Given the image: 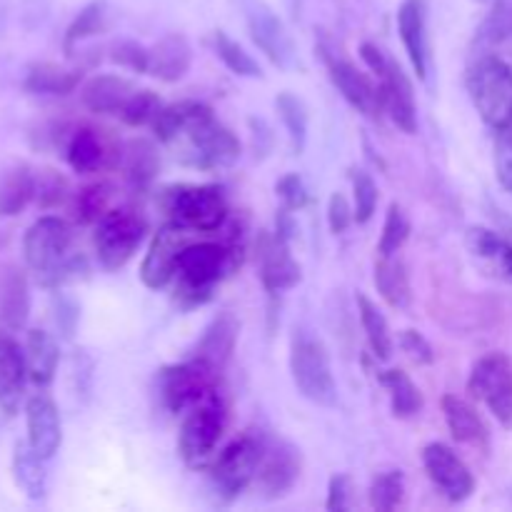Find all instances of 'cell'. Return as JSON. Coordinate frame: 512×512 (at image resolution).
Instances as JSON below:
<instances>
[{"label": "cell", "mask_w": 512, "mask_h": 512, "mask_svg": "<svg viewBox=\"0 0 512 512\" xmlns=\"http://www.w3.org/2000/svg\"><path fill=\"white\" fill-rule=\"evenodd\" d=\"M243 230H230L223 243L193 240L180 253L175 270V303L180 308H200L213 298L215 288L243 263Z\"/></svg>", "instance_id": "6da1fadb"}, {"label": "cell", "mask_w": 512, "mask_h": 512, "mask_svg": "<svg viewBox=\"0 0 512 512\" xmlns=\"http://www.w3.org/2000/svg\"><path fill=\"white\" fill-rule=\"evenodd\" d=\"M23 255L45 288H60L88 275V260L73 253V230L55 215H43L30 225L23 238Z\"/></svg>", "instance_id": "7a4b0ae2"}, {"label": "cell", "mask_w": 512, "mask_h": 512, "mask_svg": "<svg viewBox=\"0 0 512 512\" xmlns=\"http://www.w3.org/2000/svg\"><path fill=\"white\" fill-rule=\"evenodd\" d=\"M168 148L175 150L180 163L198 170L228 168L238 163L240 140L230 128H225L213 110L203 103V108L178 130Z\"/></svg>", "instance_id": "3957f363"}, {"label": "cell", "mask_w": 512, "mask_h": 512, "mask_svg": "<svg viewBox=\"0 0 512 512\" xmlns=\"http://www.w3.org/2000/svg\"><path fill=\"white\" fill-rule=\"evenodd\" d=\"M168 223L190 233H218L228 220V200L220 185H170L160 195Z\"/></svg>", "instance_id": "277c9868"}, {"label": "cell", "mask_w": 512, "mask_h": 512, "mask_svg": "<svg viewBox=\"0 0 512 512\" xmlns=\"http://www.w3.org/2000/svg\"><path fill=\"white\" fill-rule=\"evenodd\" d=\"M225 425H228V400H225L223 388L185 413L178 435V453L188 468L203 470L213 463Z\"/></svg>", "instance_id": "5b68a950"}, {"label": "cell", "mask_w": 512, "mask_h": 512, "mask_svg": "<svg viewBox=\"0 0 512 512\" xmlns=\"http://www.w3.org/2000/svg\"><path fill=\"white\" fill-rule=\"evenodd\" d=\"M470 100L490 128H503L512 118V68L495 53H480L465 75Z\"/></svg>", "instance_id": "8992f818"}, {"label": "cell", "mask_w": 512, "mask_h": 512, "mask_svg": "<svg viewBox=\"0 0 512 512\" xmlns=\"http://www.w3.org/2000/svg\"><path fill=\"white\" fill-rule=\"evenodd\" d=\"M290 375L298 393L310 403L320 408H333L338 403V385H335L328 348L308 330H295L290 343Z\"/></svg>", "instance_id": "52a82bcc"}, {"label": "cell", "mask_w": 512, "mask_h": 512, "mask_svg": "<svg viewBox=\"0 0 512 512\" xmlns=\"http://www.w3.org/2000/svg\"><path fill=\"white\" fill-rule=\"evenodd\" d=\"M265 435L248 430L240 438H235L223 453L213 458L208 465L210 488L220 503H233L255 483L260 460H263Z\"/></svg>", "instance_id": "ba28073f"}, {"label": "cell", "mask_w": 512, "mask_h": 512, "mask_svg": "<svg viewBox=\"0 0 512 512\" xmlns=\"http://www.w3.org/2000/svg\"><path fill=\"white\" fill-rule=\"evenodd\" d=\"M360 58L365 60V65L373 70L375 80L380 83L383 108L385 113L390 115V120H393L403 133H418V105H415L413 80L403 73L400 63H395V60L375 43L360 45Z\"/></svg>", "instance_id": "9c48e42d"}, {"label": "cell", "mask_w": 512, "mask_h": 512, "mask_svg": "<svg viewBox=\"0 0 512 512\" xmlns=\"http://www.w3.org/2000/svg\"><path fill=\"white\" fill-rule=\"evenodd\" d=\"M215 390H220V370L193 355L185 363L165 365L158 373V398L173 415L188 413Z\"/></svg>", "instance_id": "30bf717a"}, {"label": "cell", "mask_w": 512, "mask_h": 512, "mask_svg": "<svg viewBox=\"0 0 512 512\" xmlns=\"http://www.w3.org/2000/svg\"><path fill=\"white\" fill-rule=\"evenodd\" d=\"M145 230H148V223L140 213L130 208H110L95 223L93 245L100 268L115 273L123 265H128V260L133 258L135 250L143 243Z\"/></svg>", "instance_id": "8fae6325"}, {"label": "cell", "mask_w": 512, "mask_h": 512, "mask_svg": "<svg viewBox=\"0 0 512 512\" xmlns=\"http://www.w3.org/2000/svg\"><path fill=\"white\" fill-rule=\"evenodd\" d=\"M468 393L480 400L503 428H512V363L508 355H483L473 365Z\"/></svg>", "instance_id": "7c38bea8"}, {"label": "cell", "mask_w": 512, "mask_h": 512, "mask_svg": "<svg viewBox=\"0 0 512 512\" xmlns=\"http://www.w3.org/2000/svg\"><path fill=\"white\" fill-rule=\"evenodd\" d=\"M303 473V458L293 443L283 438H265L263 460H260L255 485L260 495L268 500H278L295 488Z\"/></svg>", "instance_id": "4fadbf2b"}, {"label": "cell", "mask_w": 512, "mask_h": 512, "mask_svg": "<svg viewBox=\"0 0 512 512\" xmlns=\"http://www.w3.org/2000/svg\"><path fill=\"white\" fill-rule=\"evenodd\" d=\"M188 243H193V233L175 223L163 225L155 233V238L150 240L148 253L143 258V265H140V280H143L145 288L160 290L173 283L180 253H183Z\"/></svg>", "instance_id": "5bb4252c"}, {"label": "cell", "mask_w": 512, "mask_h": 512, "mask_svg": "<svg viewBox=\"0 0 512 512\" xmlns=\"http://www.w3.org/2000/svg\"><path fill=\"white\" fill-rule=\"evenodd\" d=\"M423 465L435 488H438L450 503H463V500H468L470 495H473V473H470V468L465 465V460L445 443L425 445Z\"/></svg>", "instance_id": "9a60e30c"}, {"label": "cell", "mask_w": 512, "mask_h": 512, "mask_svg": "<svg viewBox=\"0 0 512 512\" xmlns=\"http://www.w3.org/2000/svg\"><path fill=\"white\" fill-rule=\"evenodd\" d=\"M65 160L75 173H98V170L113 168L120 160V148L105 130L93 125H80L70 133L65 143Z\"/></svg>", "instance_id": "2e32d148"}, {"label": "cell", "mask_w": 512, "mask_h": 512, "mask_svg": "<svg viewBox=\"0 0 512 512\" xmlns=\"http://www.w3.org/2000/svg\"><path fill=\"white\" fill-rule=\"evenodd\" d=\"M325 65H328V75L333 80L335 88L340 90L345 100L353 105L358 113L368 115V118H378L383 113V93H380V83L363 73L358 65L350 60L338 58V55H325Z\"/></svg>", "instance_id": "e0dca14e"}, {"label": "cell", "mask_w": 512, "mask_h": 512, "mask_svg": "<svg viewBox=\"0 0 512 512\" xmlns=\"http://www.w3.org/2000/svg\"><path fill=\"white\" fill-rule=\"evenodd\" d=\"M25 423H28V443L40 458L53 460L63 445V423L60 410L50 395L38 393L25 405Z\"/></svg>", "instance_id": "ac0fdd59"}, {"label": "cell", "mask_w": 512, "mask_h": 512, "mask_svg": "<svg viewBox=\"0 0 512 512\" xmlns=\"http://www.w3.org/2000/svg\"><path fill=\"white\" fill-rule=\"evenodd\" d=\"M258 263L263 288L270 295L285 293L300 283V265L290 253V243L280 240L278 235H263L258 245Z\"/></svg>", "instance_id": "d6986e66"}, {"label": "cell", "mask_w": 512, "mask_h": 512, "mask_svg": "<svg viewBox=\"0 0 512 512\" xmlns=\"http://www.w3.org/2000/svg\"><path fill=\"white\" fill-rule=\"evenodd\" d=\"M25 383H28L25 350L10 335V330H0V410L5 415H15L23 400Z\"/></svg>", "instance_id": "ffe728a7"}, {"label": "cell", "mask_w": 512, "mask_h": 512, "mask_svg": "<svg viewBox=\"0 0 512 512\" xmlns=\"http://www.w3.org/2000/svg\"><path fill=\"white\" fill-rule=\"evenodd\" d=\"M398 33L413 70L420 80L428 78V8L425 0H403L398 8Z\"/></svg>", "instance_id": "44dd1931"}, {"label": "cell", "mask_w": 512, "mask_h": 512, "mask_svg": "<svg viewBox=\"0 0 512 512\" xmlns=\"http://www.w3.org/2000/svg\"><path fill=\"white\" fill-rule=\"evenodd\" d=\"M248 28L253 43L268 55V60L278 68H290L295 60V45L290 40L285 25L270 13L268 8H255L253 13L248 15Z\"/></svg>", "instance_id": "7402d4cb"}, {"label": "cell", "mask_w": 512, "mask_h": 512, "mask_svg": "<svg viewBox=\"0 0 512 512\" xmlns=\"http://www.w3.org/2000/svg\"><path fill=\"white\" fill-rule=\"evenodd\" d=\"M238 333L240 323L235 320L233 313L223 310V313L215 315L208 323V328L200 335L198 345L193 350V358L205 360L208 365L218 368L220 373L225 370V365L230 363L235 353V345H238Z\"/></svg>", "instance_id": "603a6c76"}, {"label": "cell", "mask_w": 512, "mask_h": 512, "mask_svg": "<svg viewBox=\"0 0 512 512\" xmlns=\"http://www.w3.org/2000/svg\"><path fill=\"white\" fill-rule=\"evenodd\" d=\"M193 65V45L183 33H170L150 48L148 75L163 83H178Z\"/></svg>", "instance_id": "cb8c5ba5"}, {"label": "cell", "mask_w": 512, "mask_h": 512, "mask_svg": "<svg viewBox=\"0 0 512 512\" xmlns=\"http://www.w3.org/2000/svg\"><path fill=\"white\" fill-rule=\"evenodd\" d=\"M468 250L485 273L512 285V243L488 228H470Z\"/></svg>", "instance_id": "d4e9b609"}, {"label": "cell", "mask_w": 512, "mask_h": 512, "mask_svg": "<svg viewBox=\"0 0 512 512\" xmlns=\"http://www.w3.org/2000/svg\"><path fill=\"white\" fill-rule=\"evenodd\" d=\"M30 315L28 280L15 265H0V323L5 330H23Z\"/></svg>", "instance_id": "484cf974"}, {"label": "cell", "mask_w": 512, "mask_h": 512, "mask_svg": "<svg viewBox=\"0 0 512 512\" xmlns=\"http://www.w3.org/2000/svg\"><path fill=\"white\" fill-rule=\"evenodd\" d=\"M135 90L138 88L123 75H95L80 90V100L90 113L120 115Z\"/></svg>", "instance_id": "4316f807"}, {"label": "cell", "mask_w": 512, "mask_h": 512, "mask_svg": "<svg viewBox=\"0 0 512 512\" xmlns=\"http://www.w3.org/2000/svg\"><path fill=\"white\" fill-rule=\"evenodd\" d=\"M443 415H445V423H448L450 435H453L458 443L470 445V448H478V450H488L490 445L488 425L483 423L478 410H475L468 400L458 398V395H445Z\"/></svg>", "instance_id": "83f0119b"}, {"label": "cell", "mask_w": 512, "mask_h": 512, "mask_svg": "<svg viewBox=\"0 0 512 512\" xmlns=\"http://www.w3.org/2000/svg\"><path fill=\"white\" fill-rule=\"evenodd\" d=\"M25 365H28V380L35 388H48L55 380L60 363L58 340L45 330H30L25 338Z\"/></svg>", "instance_id": "f1b7e54d"}, {"label": "cell", "mask_w": 512, "mask_h": 512, "mask_svg": "<svg viewBox=\"0 0 512 512\" xmlns=\"http://www.w3.org/2000/svg\"><path fill=\"white\" fill-rule=\"evenodd\" d=\"M375 285L390 308L408 310L413 303L408 265L400 260V255H380L375 263Z\"/></svg>", "instance_id": "f546056e"}, {"label": "cell", "mask_w": 512, "mask_h": 512, "mask_svg": "<svg viewBox=\"0 0 512 512\" xmlns=\"http://www.w3.org/2000/svg\"><path fill=\"white\" fill-rule=\"evenodd\" d=\"M118 165L123 168L125 180L133 185L135 190H145L150 183L155 180L160 168V160H158V150L150 140H130L120 148V160Z\"/></svg>", "instance_id": "4dcf8cb0"}, {"label": "cell", "mask_w": 512, "mask_h": 512, "mask_svg": "<svg viewBox=\"0 0 512 512\" xmlns=\"http://www.w3.org/2000/svg\"><path fill=\"white\" fill-rule=\"evenodd\" d=\"M35 198V173L28 165H10L0 173V218L23 213Z\"/></svg>", "instance_id": "1f68e13d"}, {"label": "cell", "mask_w": 512, "mask_h": 512, "mask_svg": "<svg viewBox=\"0 0 512 512\" xmlns=\"http://www.w3.org/2000/svg\"><path fill=\"white\" fill-rule=\"evenodd\" d=\"M83 80L80 68H63L58 63H35L25 73V90L35 95H68Z\"/></svg>", "instance_id": "d6a6232c"}, {"label": "cell", "mask_w": 512, "mask_h": 512, "mask_svg": "<svg viewBox=\"0 0 512 512\" xmlns=\"http://www.w3.org/2000/svg\"><path fill=\"white\" fill-rule=\"evenodd\" d=\"M45 463L48 460L40 458L30 443H18L13 453V478L15 485L23 490L25 498L43 500L48 493V473H45Z\"/></svg>", "instance_id": "836d02e7"}, {"label": "cell", "mask_w": 512, "mask_h": 512, "mask_svg": "<svg viewBox=\"0 0 512 512\" xmlns=\"http://www.w3.org/2000/svg\"><path fill=\"white\" fill-rule=\"evenodd\" d=\"M380 383L388 390L390 408H393L395 418L408 420L423 410V393L405 370H385V373H380Z\"/></svg>", "instance_id": "e575fe53"}, {"label": "cell", "mask_w": 512, "mask_h": 512, "mask_svg": "<svg viewBox=\"0 0 512 512\" xmlns=\"http://www.w3.org/2000/svg\"><path fill=\"white\" fill-rule=\"evenodd\" d=\"M358 315L360 323H363L365 338H368L370 350L378 360H388L393 355V335H390V325L385 320L383 310L368 298V295H358Z\"/></svg>", "instance_id": "d590c367"}, {"label": "cell", "mask_w": 512, "mask_h": 512, "mask_svg": "<svg viewBox=\"0 0 512 512\" xmlns=\"http://www.w3.org/2000/svg\"><path fill=\"white\" fill-rule=\"evenodd\" d=\"M275 110H278L280 120H283V128L288 133L290 148H293L295 155H300L308 145V110H305V103L293 93H280L275 98Z\"/></svg>", "instance_id": "8d00e7d4"}, {"label": "cell", "mask_w": 512, "mask_h": 512, "mask_svg": "<svg viewBox=\"0 0 512 512\" xmlns=\"http://www.w3.org/2000/svg\"><path fill=\"white\" fill-rule=\"evenodd\" d=\"M110 203H113V185L105 183V180L85 185V188H80L73 198L75 220L83 225H95L105 213H108Z\"/></svg>", "instance_id": "74e56055"}, {"label": "cell", "mask_w": 512, "mask_h": 512, "mask_svg": "<svg viewBox=\"0 0 512 512\" xmlns=\"http://www.w3.org/2000/svg\"><path fill=\"white\" fill-rule=\"evenodd\" d=\"M213 50L220 60L225 63V68L230 73L240 75V78H260L263 70H260L258 60L248 53L240 43H235L225 30H215L213 33Z\"/></svg>", "instance_id": "f35d334b"}, {"label": "cell", "mask_w": 512, "mask_h": 512, "mask_svg": "<svg viewBox=\"0 0 512 512\" xmlns=\"http://www.w3.org/2000/svg\"><path fill=\"white\" fill-rule=\"evenodd\" d=\"M475 43L485 48L483 53H490V48L498 45H512V0H498L493 13L483 20Z\"/></svg>", "instance_id": "ab89813d"}, {"label": "cell", "mask_w": 512, "mask_h": 512, "mask_svg": "<svg viewBox=\"0 0 512 512\" xmlns=\"http://www.w3.org/2000/svg\"><path fill=\"white\" fill-rule=\"evenodd\" d=\"M103 25H105V5L103 3L85 5V8L75 15L73 23L68 25V30H65V38H63L65 55H75L78 45L83 43V40L98 35L100 30H103Z\"/></svg>", "instance_id": "60d3db41"}, {"label": "cell", "mask_w": 512, "mask_h": 512, "mask_svg": "<svg viewBox=\"0 0 512 512\" xmlns=\"http://www.w3.org/2000/svg\"><path fill=\"white\" fill-rule=\"evenodd\" d=\"M410 238V218L403 205L390 203L388 215H385L383 233H380L378 255H398Z\"/></svg>", "instance_id": "b9f144b4"}, {"label": "cell", "mask_w": 512, "mask_h": 512, "mask_svg": "<svg viewBox=\"0 0 512 512\" xmlns=\"http://www.w3.org/2000/svg\"><path fill=\"white\" fill-rule=\"evenodd\" d=\"M405 498V478L400 470L375 475L370 483V505L380 512H390L398 508Z\"/></svg>", "instance_id": "7bdbcfd3"}, {"label": "cell", "mask_w": 512, "mask_h": 512, "mask_svg": "<svg viewBox=\"0 0 512 512\" xmlns=\"http://www.w3.org/2000/svg\"><path fill=\"white\" fill-rule=\"evenodd\" d=\"M163 108V100L158 98V93L153 90H135L130 95V100L125 103V108L120 110L118 118L123 120L130 128H140V125H153L155 115Z\"/></svg>", "instance_id": "ee69618b"}, {"label": "cell", "mask_w": 512, "mask_h": 512, "mask_svg": "<svg viewBox=\"0 0 512 512\" xmlns=\"http://www.w3.org/2000/svg\"><path fill=\"white\" fill-rule=\"evenodd\" d=\"M353 208L358 225L370 223L378 208V185L365 170H353Z\"/></svg>", "instance_id": "f6af8a7d"}, {"label": "cell", "mask_w": 512, "mask_h": 512, "mask_svg": "<svg viewBox=\"0 0 512 512\" xmlns=\"http://www.w3.org/2000/svg\"><path fill=\"white\" fill-rule=\"evenodd\" d=\"M108 50V58L113 60L115 65H120V68H128L133 70V73H148L150 48L140 45L138 40H115V43H110Z\"/></svg>", "instance_id": "bcb514c9"}, {"label": "cell", "mask_w": 512, "mask_h": 512, "mask_svg": "<svg viewBox=\"0 0 512 512\" xmlns=\"http://www.w3.org/2000/svg\"><path fill=\"white\" fill-rule=\"evenodd\" d=\"M68 198V180L58 170H40L35 175V200L40 208H55Z\"/></svg>", "instance_id": "7dc6e473"}, {"label": "cell", "mask_w": 512, "mask_h": 512, "mask_svg": "<svg viewBox=\"0 0 512 512\" xmlns=\"http://www.w3.org/2000/svg\"><path fill=\"white\" fill-rule=\"evenodd\" d=\"M495 175L500 185L512 193V118L503 128H498V140H495Z\"/></svg>", "instance_id": "c3c4849f"}, {"label": "cell", "mask_w": 512, "mask_h": 512, "mask_svg": "<svg viewBox=\"0 0 512 512\" xmlns=\"http://www.w3.org/2000/svg\"><path fill=\"white\" fill-rule=\"evenodd\" d=\"M275 193H278L280 200H283V208L293 210V213L308 208L310 203L308 185H305V180L300 178L298 173H285L283 178L275 183Z\"/></svg>", "instance_id": "681fc988"}, {"label": "cell", "mask_w": 512, "mask_h": 512, "mask_svg": "<svg viewBox=\"0 0 512 512\" xmlns=\"http://www.w3.org/2000/svg\"><path fill=\"white\" fill-rule=\"evenodd\" d=\"M400 348H403V353L408 355L413 363L418 365L435 363L433 345H430L428 338H425L423 333H418V330H403V333H400Z\"/></svg>", "instance_id": "f907efd6"}, {"label": "cell", "mask_w": 512, "mask_h": 512, "mask_svg": "<svg viewBox=\"0 0 512 512\" xmlns=\"http://www.w3.org/2000/svg\"><path fill=\"white\" fill-rule=\"evenodd\" d=\"M355 223V208L343 193H333L328 200V225L330 233L343 235Z\"/></svg>", "instance_id": "816d5d0a"}, {"label": "cell", "mask_w": 512, "mask_h": 512, "mask_svg": "<svg viewBox=\"0 0 512 512\" xmlns=\"http://www.w3.org/2000/svg\"><path fill=\"white\" fill-rule=\"evenodd\" d=\"M325 508L330 512H343L350 508V478L348 475H333L328 485V503Z\"/></svg>", "instance_id": "f5cc1de1"}, {"label": "cell", "mask_w": 512, "mask_h": 512, "mask_svg": "<svg viewBox=\"0 0 512 512\" xmlns=\"http://www.w3.org/2000/svg\"><path fill=\"white\" fill-rule=\"evenodd\" d=\"M55 310H58V313H55V320H58L60 330H63L65 338H70V335L75 333V325H78V318H80L78 310L80 308L75 305V300L60 298L58 305H55Z\"/></svg>", "instance_id": "db71d44e"}, {"label": "cell", "mask_w": 512, "mask_h": 512, "mask_svg": "<svg viewBox=\"0 0 512 512\" xmlns=\"http://www.w3.org/2000/svg\"><path fill=\"white\" fill-rule=\"evenodd\" d=\"M483 3H498V0H483Z\"/></svg>", "instance_id": "11a10c76"}]
</instances>
